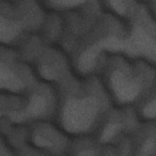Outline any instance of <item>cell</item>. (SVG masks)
<instances>
[{"instance_id": "1", "label": "cell", "mask_w": 156, "mask_h": 156, "mask_svg": "<svg viewBox=\"0 0 156 156\" xmlns=\"http://www.w3.org/2000/svg\"><path fill=\"white\" fill-rule=\"evenodd\" d=\"M56 88L55 120L73 138L98 132L115 107L99 76L73 74Z\"/></svg>"}, {"instance_id": "2", "label": "cell", "mask_w": 156, "mask_h": 156, "mask_svg": "<svg viewBox=\"0 0 156 156\" xmlns=\"http://www.w3.org/2000/svg\"><path fill=\"white\" fill-rule=\"evenodd\" d=\"M99 76L115 107L135 108L155 93L151 63L124 54H112Z\"/></svg>"}, {"instance_id": "3", "label": "cell", "mask_w": 156, "mask_h": 156, "mask_svg": "<svg viewBox=\"0 0 156 156\" xmlns=\"http://www.w3.org/2000/svg\"><path fill=\"white\" fill-rule=\"evenodd\" d=\"M28 130V143L30 147L38 150L60 154L71 148L73 137L52 120L37 121Z\"/></svg>"}]
</instances>
